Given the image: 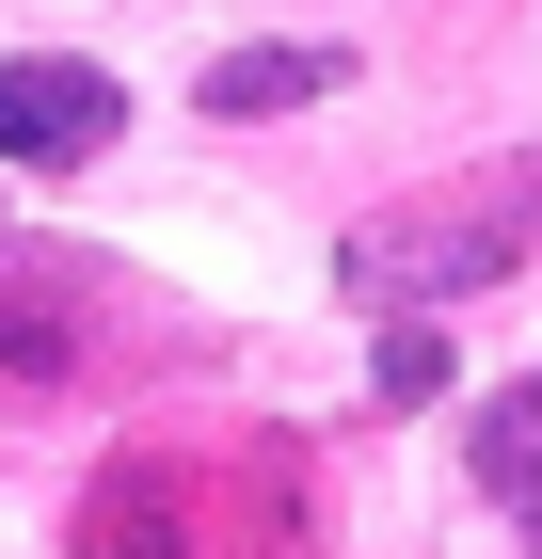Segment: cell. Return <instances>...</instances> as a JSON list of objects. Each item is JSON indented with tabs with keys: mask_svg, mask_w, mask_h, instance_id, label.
Returning <instances> with one entry per match:
<instances>
[{
	"mask_svg": "<svg viewBox=\"0 0 542 559\" xmlns=\"http://www.w3.org/2000/svg\"><path fill=\"white\" fill-rule=\"evenodd\" d=\"M527 257H542V144H510V160H462L431 192H399V209H368L335 240V288L415 320V304H462V288H495Z\"/></svg>",
	"mask_w": 542,
	"mask_h": 559,
	"instance_id": "obj_1",
	"label": "cell"
},
{
	"mask_svg": "<svg viewBox=\"0 0 542 559\" xmlns=\"http://www.w3.org/2000/svg\"><path fill=\"white\" fill-rule=\"evenodd\" d=\"M112 129H128L112 64H81V48H0V160L16 176H81Z\"/></svg>",
	"mask_w": 542,
	"mask_h": 559,
	"instance_id": "obj_2",
	"label": "cell"
},
{
	"mask_svg": "<svg viewBox=\"0 0 542 559\" xmlns=\"http://www.w3.org/2000/svg\"><path fill=\"white\" fill-rule=\"evenodd\" d=\"M81 352H96V272L0 240V400H64V384H81Z\"/></svg>",
	"mask_w": 542,
	"mask_h": 559,
	"instance_id": "obj_3",
	"label": "cell"
},
{
	"mask_svg": "<svg viewBox=\"0 0 542 559\" xmlns=\"http://www.w3.org/2000/svg\"><path fill=\"white\" fill-rule=\"evenodd\" d=\"M335 81H351V48H320V33H255V48H224L192 96H208V112H303V96H335Z\"/></svg>",
	"mask_w": 542,
	"mask_h": 559,
	"instance_id": "obj_4",
	"label": "cell"
},
{
	"mask_svg": "<svg viewBox=\"0 0 542 559\" xmlns=\"http://www.w3.org/2000/svg\"><path fill=\"white\" fill-rule=\"evenodd\" d=\"M462 464H479V496H495V512H510V527L542 544V368L479 400V431H462Z\"/></svg>",
	"mask_w": 542,
	"mask_h": 559,
	"instance_id": "obj_5",
	"label": "cell"
},
{
	"mask_svg": "<svg viewBox=\"0 0 542 559\" xmlns=\"http://www.w3.org/2000/svg\"><path fill=\"white\" fill-rule=\"evenodd\" d=\"M447 384V336H431V320H399V336H383V400H431Z\"/></svg>",
	"mask_w": 542,
	"mask_h": 559,
	"instance_id": "obj_6",
	"label": "cell"
}]
</instances>
